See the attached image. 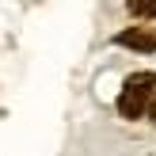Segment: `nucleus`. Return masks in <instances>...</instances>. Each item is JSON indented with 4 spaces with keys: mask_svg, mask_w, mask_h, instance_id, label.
<instances>
[{
    "mask_svg": "<svg viewBox=\"0 0 156 156\" xmlns=\"http://www.w3.org/2000/svg\"><path fill=\"white\" fill-rule=\"evenodd\" d=\"M152 103H156V69H137V73H129L122 80L114 111L126 122H141V118H149Z\"/></svg>",
    "mask_w": 156,
    "mask_h": 156,
    "instance_id": "obj_1",
    "label": "nucleus"
},
{
    "mask_svg": "<svg viewBox=\"0 0 156 156\" xmlns=\"http://www.w3.org/2000/svg\"><path fill=\"white\" fill-rule=\"evenodd\" d=\"M111 42L122 46V50H133V53H156V27L133 23V27H122Z\"/></svg>",
    "mask_w": 156,
    "mask_h": 156,
    "instance_id": "obj_2",
    "label": "nucleus"
},
{
    "mask_svg": "<svg viewBox=\"0 0 156 156\" xmlns=\"http://www.w3.org/2000/svg\"><path fill=\"white\" fill-rule=\"evenodd\" d=\"M126 12H129V19L149 23V19H156V0H129V4H126Z\"/></svg>",
    "mask_w": 156,
    "mask_h": 156,
    "instance_id": "obj_3",
    "label": "nucleus"
},
{
    "mask_svg": "<svg viewBox=\"0 0 156 156\" xmlns=\"http://www.w3.org/2000/svg\"><path fill=\"white\" fill-rule=\"evenodd\" d=\"M149 122H152V126H156V103H152V111H149Z\"/></svg>",
    "mask_w": 156,
    "mask_h": 156,
    "instance_id": "obj_4",
    "label": "nucleus"
}]
</instances>
